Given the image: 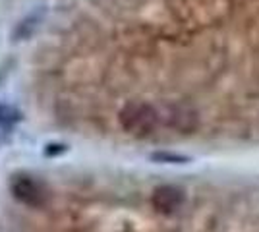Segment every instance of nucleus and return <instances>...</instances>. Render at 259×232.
I'll list each match as a JSON object with an SVG mask.
<instances>
[{
  "mask_svg": "<svg viewBox=\"0 0 259 232\" xmlns=\"http://www.w3.org/2000/svg\"><path fill=\"white\" fill-rule=\"evenodd\" d=\"M122 130L134 137H149L161 126V112L147 103H128L118 114Z\"/></svg>",
  "mask_w": 259,
  "mask_h": 232,
  "instance_id": "nucleus-1",
  "label": "nucleus"
},
{
  "mask_svg": "<svg viewBox=\"0 0 259 232\" xmlns=\"http://www.w3.org/2000/svg\"><path fill=\"white\" fill-rule=\"evenodd\" d=\"M161 120L166 122V126L174 132L188 133L197 126V114L186 105H168L161 112Z\"/></svg>",
  "mask_w": 259,
  "mask_h": 232,
  "instance_id": "nucleus-2",
  "label": "nucleus"
},
{
  "mask_svg": "<svg viewBox=\"0 0 259 232\" xmlns=\"http://www.w3.org/2000/svg\"><path fill=\"white\" fill-rule=\"evenodd\" d=\"M12 194L18 201H22L29 207H39L45 199V192L39 182L29 176H18L12 182Z\"/></svg>",
  "mask_w": 259,
  "mask_h": 232,
  "instance_id": "nucleus-3",
  "label": "nucleus"
},
{
  "mask_svg": "<svg viewBox=\"0 0 259 232\" xmlns=\"http://www.w3.org/2000/svg\"><path fill=\"white\" fill-rule=\"evenodd\" d=\"M153 207L161 213L170 215L174 211H178L184 203V192L176 186H161L153 192L151 198Z\"/></svg>",
  "mask_w": 259,
  "mask_h": 232,
  "instance_id": "nucleus-4",
  "label": "nucleus"
}]
</instances>
